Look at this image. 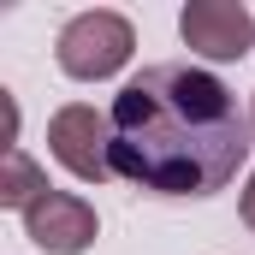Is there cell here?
<instances>
[{"instance_id":"4","label":"cell","mask_w":255,"mask_h":255,"mask_svg":"<svg viewBox=\"0 0 255 255\" xmlns=\"http://www.w3.org/2000/svg\"><path fill=\"white\" fill-rule=\"evenodd\" d=\"M178 36L196 60L208 65H232L255 48V12L238 0H190L178 12Z\"/></svg>"},{"instance_id":"5","label":"cell","mask_w":255,"mask_h":255,"mask_svg":"<svg viewBox=\"0 0 255 255\" xmlns=\"http://www.w3.org/2000/svg\"><path fill=\"white\" fill-rule=\"evenodd\" d=\"M18 220H24V238L36 250H48V255H83L95 244V232H101L95 208L83 196H71V190H48L30 214H18Z\"/></svg>"},{"instance_id":"1","label":"cell","mask_w":255,"mask_h":255,"mask_svg":"<svg viewBox=\"0 0 255 255\" xmlns=\"http://www.w3.org/2000/svg\"><path fill=\"white\" fill-rule=\"evenodd\" d=\"M107 119L113 172L148 196H214L244 172L255 148L238 95L190 60H160L125 77Z\"/></svg>"},{"instance_id":"7","label":"cell","mask_w":255,"mask_h":255,"mask_svg":"<svg viewBox=\"0 0 255 255\" xmlns=\"http://www.w3.org/2000/svg\"><path fill=\"white\" fill-rule=\"evenodd\" d=\"M238 214H244V226L255 232V172L244 178V196H238Z\"/></svg>"},{"instance_id":"8","label":"cell","mask_w":255,"mask_h":255,"mask_svg":"<svg viewBox=\"0 0 255 255\" xmlns=\"http://www.w3.org/2000/svg\"><path fill=\"white\" fill-rule=\"evenodd\" d=\"M250 136H255V95H250Z\"/></svg>"},{"instance_id":"6","label":"cell","mask_w":255,"mask_h":255,"mask_svg":"<svg viewBox=\"0 0 255 255\" xmlns=\"http://www.w3.org/2000/svg\"><path fill=\"white\" fill-rule=\"evenodd\" d=\"M48 190H54V184H48V172H42L30 154H24V148H6V160H0V208L30 214Z\"/></svg>"},{"instance_id":"2","label":"cell","mask_w":255,"mask_h":255,"mask_svg":"<svg viewBox=\"0 0 255 255\" xmlns=\"http://www.w3.org/2000/svg\"><path fill=\"white\" fill-rule=\"evenodd\" d=\"M130 54H136V30L125 12H107V6L65 18L60 42H54V60L71 83H107L130 65Z\"/></svg>"},{"instance_id":"3","label":"cell","mask_w":255,"mask_h":255,"mask_svg":"<svg viewBox=\"0 0 255 255\" xmlns=\"http://www.w3.org/2000/svg\"><path fill=\"white\" fill-rule=\"evenodd\" d=\"M48 154L60 160L71 178L83 184H107L113 172V119L89 101H65L60 113L48 119Z\"/></svg>"}]
</instances>
